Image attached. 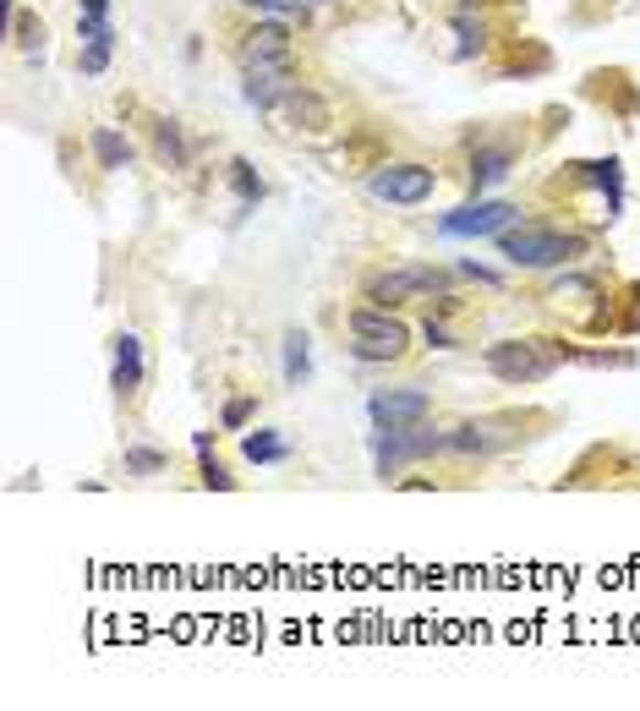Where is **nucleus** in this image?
Instances as JSON below:
<instances>
[{"instance_id":"nucleus-20","label":"nucleus","mask_w":640,"mask_h":711,"mask_svg":"<svg viewBox=\"0 0 640 711\" xmlns=\"http://www.w3.org/2000/svg\"><path fill=\"white\" fill-rule=\"evenodd\" d=\"M230 186L241 192V208H252V203L263 197V181H258V170H252L247 159H236V164H230Z\"/></svg>"},{"instance_id":"nucleus-1","label":"nucleus","mask_w":640,"mask_h":711,"mask_svg":"<svg viewBox=\"0 0 640 711\" xmlns=\"http://www.w3.org/2000/svg\"><path fill=\"white\" fill-rule=\"evenodd\" d=\"M498 252L509 269H570L592 252V236L553 230V225H509L498 230Z\"/></svg>"},{"instance_id":"nucleus-8","label":"nucleus","mask_w":640,"mask_h":711,"mask_svg":"<svg viewBox=\"0 0 640 711\" xmlns=\"http://www.w3.org/2000/svg\"><path fill=\"white\" fill-rule=\"evenodd\" d=\"M367 417L372 427H422L433 417V395L405 384V389H372L367 395Z\"/></svg>"},{"instance_id":"nucleus-9","label":"nucleus","mask_w":640,"mask_h":711,"mask_svg":"<svg viewBox=\"0 0 640 711\" xmlns=\"http://www.w3.org/2000/svg\"><path fill=\"white\" fill-rule=\"evenodd\" d=\"M509 427H520L514 417H481V422H460L449 427V454H460V460H487V454H498V449H509L520 432H509Z\"/></svg>"},{"instance_id":"nucleus-4","label":"nucleus","mask_w":640,"mask_h":711,"mask_svg":"<svg viewBox=\"0 0 640 711\" xmlns=\"http://www.w3.org/2000/svg\"><path fill=\"white\" fill-rule=\"evenodd\" d=\"M367 301L372 306H405V301H427V295H444L449 274L433 269V263H394L383 274H367Z\"/></svg>"},{"instance_id":"nucleus-21","label":"nucleus","mask_w":640,"mask_h":711,"mask_svg":"<svg viewBox=\"0 0 640 711\" xmlns=\"http://www.w3.org/2000/svg\"><path fill=\"white\" fill-rule=\"evenodd\" d=\"M110 50H116V39H94V44H83L77 72H83V77H99V72L110 66Z\"/></svg>"},{"instance_id":"nucleus-23","label":"nucleus","mask_w":640,"mask_h":711,"mask_svg":"<svg viewBox=\"0 0 640 711\" xmlns=\"http://www.w3.org/2000/svg\"><path fill=\"white\" fill-rule=\"evenodd\" d=\"M252 417H258V400H252V395H241V400H230V406H225V417H219V422H225V432H247Z\"/></svg>"},{"instance_id":"nucleus-19","label":"nucleus","mask_w":640,"mask_h":711,"mask_svg":"<svg viewBox=\"0 0 640 711\" xmlns=\"http://www.w3.org/2000/svg\"><path fill=\"white\" fill-rule=\"evenodd\" d=\"M11 39L33 55V50H44V22H39L33 11H11Z\"/></svg>"},{"instance_id":"nucleus-18","label":"nucleus","mask_w":640,"mask_h":711,"mask_svg":"<svg viewBox=\"0 0 640 711\" xmlns=\"http://www.w3.org/2000/svg\"><path fill=\"white\" fill-rule=\"evenodd\" d=\"M154 153H160V164H170V170H181V164H186V142H181V127H175V121H160Z\"/></svg>"},{"instance_id":"nucleus-14","label":"nucleus","mask_w":640,"mask_h":711,"mask_svg":"<svg viewBox=\"0 0 640 711\" xmlns=\"http://www.w3.org/2000/svg\"><path fill=\"white\" fill-rule=\"evenodd\" d=\"M509 170H514V148H509V142H487V148H477V153H471V192H477V197L481 192H492Z\"/></svg>"},{"instance_id":"nucleus-27","label":"nucleus","mask_w":640,"mask_h":711,"mask_svg":"<svg viewBox=\"0 0 640 711\" xmlns=\"http://www.w3.org/2000/svg\"><path fill=\"white\" fill-rule=\"evenodd\" d=\"M460 11H481V6H492V0H455Z\"/></svg>"},{"instance_id":"nucleus-3","label":"nucleus","mask_w":640,"mask_h":711,"mask_svg":"<svg viewBox=\"0 0 640 711\" xmlns=\"http://www.w3.org/2000/svg\"><path fill=\"white\" fill-rule=\"evenodd\" d=\"M345 334H350V356L356 362H400L411 351V328L389 306H350Z\"/></svg>"},{"instance_id":"nucleus-15","label":"nucleus","mask_w":640,"mask_h":711,"mask_svg":"<svg viewBox=\"0 0 640 711\" xmlns=\"http://www.w3.org/2000/svg\"><path fill=\"white\" fill-rule=\"evenodd\" d=\"M241 454L252 465H280V460H291V443L274 432H241Z\"/></svg>"},{"instance_id":"nucleus-7","label":"nucleus","mask_w":640,"mask_h":711,"mask_svg":"<svg viewBox=\"0 0 640 711\" xmlns=\"http://www.w3.org/2000/svg\"><path fill=\"white\" fill-rule=\"evenodd\" d=\"M509 225H520V208L514 203H498V197H477V203H466V208H455V214L438 219V230L455 236V241H466V236H498Z\"/></svg>"},{"instance_id":"nucleus-26","label":"nucleus","mask_w":640,"mask_h":711,"mask_svg":"<svg viewBox=\"0 0 640 711\" xmlns=\"http://www.w3.org/2000/svg\"><path fill=\"white\" fill-rule=\"evenodd\" d=\"M422 334H427V345H438V351H449V334H444V328H438V323H427V328H422Z\"/></svg>"},{"instance_id":"nucleus-6","label":"nucleus","mask_w":640,"mask_h":711,"mask_svg":"<svg viewBox=\"0 0 640 711\" xmlns=\"http://www.w3.org/2000/svg\"><path fill=\"white\" fill-rule=\"evenodd\" d=\"M296 88V55H258L241 61V94L252 110H280V99Z\"/></svg>"},{"instance_id":"nucleus-10","label":"nucleus","mask_w":640,"mask_h":711,"mask_svg":"<svg viewBox=\"0 0 640 711\" xmlns=\"http://www.w3.org/2000/svg\"><path fill=\"white\" fill-rule=\"evenodd\" d=\"M143 340L138 334H116V356H110V389L116 400H132L143 389Z\"/></svg>"},{"instance_id":"nucleus-2","label":"nucleus","mask_w":640,"mask_h":711,"mask_svg":"<svg viewBox=\"0 0 640 711\" xmlns=\"http://www.w3.org/2000/svg\"><path fill=\"white\" fill-rule=\"evenodd\" d=\"M481 362H487V373L498 378V384H509V389H525V384H547L564 362H570V345H558V340H498V345H487L481 351Z\"/></svg>"},{"instance_id":"nucleus-24","label":"nucleus","mask_w":640,"mask_h":711,"mask_svg":"<svg viewBox=\"0 0 640 711\" xmlns=\"http://www.w3.org/2000/svg\"><path fill=\"white\" fill-rule=\"evenodd\" d=\"M203 487H219V493H230V487H236V476H230V471H225L214 454H203Z\"/></svg>"},{"instance_id":"nucleus-22","label":"nucleus","mask_w":640,"mask_h":711,"mask_svg":"<svg viewBox=\"0 0 640 711\" xmlns=\"http://www.w3.org/2000/svg\"><path fill=\"white\" fill-rule=\"evenodd\" d=\"M164 465H170V460H164L160 449H127V476H154Z\"/></svg>"},{"instance_id":"nucleus-11","label":"nucleus","mask_w":640,"mask_h":711,"mask_svg":"<svg viewBox=\"0 0 640 711\" xmlns=\"http://www.w3.org/2000/svg\"><path fill=\"white\" fill-rule=\"evenodd\" d=\"M280 110H285V121H291L296 132H313V138L334 132V110L323 105L313 88H302V83H296V88H291V94L280 99Z\"/></svg>"},{"instance_id":"nucleus-17","label":"nucleus","mask_w":640,"mask_h":711,"mask_svg":"<svg viewBox=\"0 0 640 711\" xmlns=\"http://www.w3.org/2000/svg\"><path fill=\"white\" fill-rule=\"evenodd\" d=\"M94 153H99V170H127L132 164V142L121 132H110V127L94 132Z\"/></svg>"},{"instance_id":"nucleus-5","label":"nucleus","mask_w":640,"mask_h":711,"mask_svg":"<svg viewBox=\"0 0 640 711\" xmlns=\"http://www.w3.org/2000/svg\"><path fill=\"white\" fill-rule=\"evenodd\" d=\"M433 186H438V170H433V164H416V159L378 164V170L367 175V192H372L378 203H394V208H416V203H427V197H433Z\"/></svg>"},{"instance_id":"nucleus-12","label":"nucleus","mask_w":640,"mask_h":711,"mask_svg":"<svg viewBox=\"0 0 640 711\" xmlns=\"http://www.w3.org/2000/svg\"><path fill=\"white\" fill-rule=\"evenodd\" d=\"M487 17L481 11H455L449 17V61H477V55H487Z\"/></svg>"},{"instance_id":"nucleus-13","label":"nucleus","mask_w":640,"mask_h":711,"mask_svg":"<svg viewBox=\"0 0 640 711\" xmlns=\"http://www.w3.org/2000/svg\"><path fill=\"white\" fill-rule=\"evenodd\" d=\"M291 39H296V33H291V22H285V17H269V22L247 28L241 61H258V55H296V44H291Z\"/></svg>"},{"instance_id":"nucleus-16","label":"nucleus","mask_w":640,"mask_h":711,"mask_svg":"<svg viewBox=\"0 0 640 711\" xmlns=\"http://www.w3.org/2000/svg\"><path fill=\"white\" fill-rule=\"evenodd\" d=\"M307 373H313V340L302 328H291L285 334V384H302Z\"/></svg>"},{"instance_id":"nucleus-25","label":"nucleus","mask_w":640,"mask_h":711,"mask_svg":"<svg viewBox=\"0 0 640 711\" xmlns=\"http://www.w3.org/2000/svg\"><path fill=\"white\" fill-rule=\"evenodd\" d=\"M77 22H110V0H83V17Z\"/></svg>"}]
</instances>
